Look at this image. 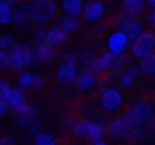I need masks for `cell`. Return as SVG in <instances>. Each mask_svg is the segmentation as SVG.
<instances>
[{
	"label": "cell",
	"instance_id": "1",
	"mask_svg": "<svg viewBox=\"0 0 155 145\" xmlns=\"http://www.w3.org/2000/svg\"><path fill=\"white\" fill-rule=\"evenodd\" d=\"M28 9L30 25L37 28L51 26L59 18V8L53 0H34Z\"/></svg>",
	"mask_w": 155,
	"mask_h": 145
},
{
	"label": "cell",
	"instance_id": "2",
	"mask_svg": "<svg viewBox=\"0 0 155 145\" xmlns=\"http://www.w3.org/2000/svg\"><path fill=\"white\" fill-rule=\"evenodd\" d=\"M122 114L127 119L132 129L138 131H148L154 115L151 104L143 100L125 106Z\"/></svg>",
	"mask_w": 155,
	"mask_h": 145
},
{
	"label": "cell",
	"instance_id": "3",
	"mask_svg": "<svg viewBox=\"0 0 155 145\" xmlns=\"http://www.w3.org/2000/svg\"><path fill=\"white\" fill-rule=\"evenodd\" d=\"M10 71L14 75L24 72L35 61V53L25 45L14 43L9 49Z\"/></svg>",
	"mask_w": 155,
	"mask_h": 145
},
{
	"label": "cell",
	"instance_id": "4",
	"mask_svg": "<svg viewBox=\"0 0 155 145\" xmlns=\"http://www.w3.org/2000/svg\"><path fill=\"white\" fill-rule=\"evenodd\" d=\"M88 100L99 103L101 110L107 113L117 111L122 104L121 93L113 87H101L88 96Z\"/></svg>",
	"mask_w": 155,
	"mask_h": 145
},
{
	"label": "cell",
	"instance_id": "5",
	"mask_svg": "<svg viewBox=\"0 0 155 145\" xmlns=\"http://www.w3.org/2000/svg\"><path fill=\"white\" fill-rule=\"evenodd\" d=\"M48 78L39 73L24 71L18 75L17 81L19 88L23 91L27 97H35L46 87Z\"/></svg>",
	"mask_w": 155,
	"mask_h": 145
},
{
	"label": "cell",
	"instance_id": "6",
	"mask_svg": "<svg viewBox=\"0 0 155 145\" xmlns=\"http://www.w3.org/2000/svg\"><path fill=\"white\" fill-rule=\"evenodd\" d=\"M155 50V34L150 29L141 31L129 50L132 58L142 59Z\"/></svg>",
	"mask_w": 155,
	"mask_h": 145
},
{
	"label": "cell",
	"instance_id": "7",
	"mask_svg": "<svg viewBox=\"0 0 155 145\" xmlns=\"http://www.w3.org/2000/svg\"><path fill=\"white\" fill-rule=\"evenodd\" d=\"M107 135L116 141L131 140L132 128L123 114L113 118L106 125Z\"/></svg>",
	"mask_w": 155,
	"mask_h": 145
},
{
	"label": "cell",
	"instance_id": "8",
	"mask_svg": "<svg viewBox=\"0 0 155 145\" xmlns=\"http://www.w3.org/2000/svg\"><path fill=\"white\" fill-rule=\"evenodd\" d=\"M115 59L116 56L110 50L106 47H103L97 52L96 56L87 67L92 68L97 74L101 72H110L111 74Z\"/></svg>",
	"mask_w": 155,
	"mask_h": 145
},
{
	"label": "cell",
	"instance_id": "9",
	"mask_svg": "<svg viewBox=\"0 0 155 145\" xmlns=\"http://www.w3.org/2000/svg\"><path fill=\"white\" fill-rule=\"evenodd\" d=\"M104 13V2L99 0H90L84 6L79 17L81 24H91L102 19Z\"/></svg>",
	"mask_w": 155,
	"mask_h": 145
},
{
	"label": "cell",
	"instance_id": "10",
	"mask_svg": "<svg viewBox=\"0 0 155 145\" xmlns=\"http://www.w3.org/2000/svg\"><path fill=\"white\" fill-rule=\"evenodd\" d=\"M78 77V71L76 64L65 62L59 65L56 75L54 82L62 86H71Z\"/></svg>",
	"mask_w": 155,
	"mask_h": 145
},
{
	"label": "cell",
	"instance_id": "11",
	"mask_svg": "<svg viewBox=\"0 0 155 145\" xmlns=\"http://www.w3.org/2000/svg\"><path fill=\"white\" fill-rule=\"evenodd\" d=\"M97 81L96 72L90 67H86L83 72L78 76L71 87L76 91L84 92L90 90Z\"/></svg>",
	"mask_w": 155,
	"mask_h": 145
},
{
	"label": "cell",
	"instance_id": "12",
	"mask_svg": "<svg viewBox=\"0 0 155 145\" xmlns=\"http://www.w3.org/2000/svg\"><path fill=\"white\" fill-rule=\"evenodd\" d=\"M123 8L130 13L134 18H143L150 11L147 0H123Z\"/></svg>",
	"mask_w": 155,
	"mask_h": 145
},
{
	"label": "cell",
	"instance_id": "13",
	"mask_svg": "<svg viewBox=\"0 0 155 145\" xmlns=\"http://www.w3.org/2000/svg\"><path fill=\"white\" fill-rule=\"evenodd\" d=\"M71 34L62 29L60 26L47 31V41L51 46L62 50L64 45L69 40Z\"/></svg>",
	"mask_w": 155,
	"mask_h": 145
},
{
	"label": "cell",
	"instance_id": "14",
	"mask_svg": "<svg viewBox=\"0 0 155 145\" xmlns=\"http://www.w3.org/2000/svg\"><path fill=\"white\" fill-rule=\"evenodd\" d=\"M129 45L127 37L123 31H114L109 38V49L115 56L123 54Z\"/></svg>",
	"mask_w": 155,
	"mask_h": 145
},
{
	"label": "cell",
	"instance_id": "15",
	"mask_svg": "<svg viewBox=\"0 0 155 145\" xmlns=\"http://www.w3.org/2000/svg\"><path fill=\"white\" fill-rule=\"evenodd\" d=\"M35 60L39 62H45L55 59L60 54L62 50L56 49L48 43L36 45Z\"/></svg>",
	"mask_w": 155,
	"mask_h": 145
},
{
	"label": "cell",
	"instance_id": "16",
	"mask_svg": "<svg viewBox=\"0 0 155 145\" xmlns=\"http://www.w3.org/2000/svg\"><path fill=\"white\" fill-rule=\"evenodd\" d=\"M106 134H107L106 125L91 122V121L89 122L85 137L88 140L90 144L98 140H103Z\"/></svg>",
	"mask_w": 155,
	"mask_h": 145
},
{
	"label": "cell",
	"instance_id": "17",
	"mask_svg": "<svg viewBox=\"0 0 155 145\" xmlns=\"http://www.w3.org/2000/svg\"><path fill=\"white\" fill-rule=\"evenodd\" d=\"M140 71L144 77H155V50L141 59Z\"/></svg>",
	"mask_w": 155,
	"mask_h": 145
},
{
	"label": "cell",
	"instance_id": "18",
	"mask_svg": "<svg viewBox=\"0 0 155 145\" xmlns=\"http://www.w3.org/2000/svg\"><path fill=\"white\" fill-rule=\"evenodd\" d=\"M15 26L18 29H25L29 22V9L27 5L18 7L12 15Z\"/></svg>",
	"mask_w": 155,
	"mask_h": 145
},
{
	"label": "cell",
	"instance_id": "19",
	"mask_svg": "<svg viewBox=\"0 0 155 145\" xmlns=\"http://www.w3.org/2000/svg\"><path fill=\"white\" fill-rule=\"evenodd\" d=\"M143 28V22L141 18L133 19L130 23L128 25L126 29L123 31V33L126 34L128 39L129 44L133 43L134 40L138 37L141 33Z\"/></svg>",
	"mask_w": 155,
	"mask_h": 145
},
{
	"label": "cell",
	"instance_id": "20",
	"mask_svg": "<svg viewBox=\"0 0 155 145\" xmlns=\"http://www.w3.org/2000/svg\"><path fill=\"white\" fill-rule=\"evenodd\" d=\"M62 7L70 17L79 18L82 14V2L81 0H63Z\"/></svg>",
	"mask_w": 155,
	"mask_h": 145
},
{
	"label": "cell",
	"instance_id": "21",
	"mask_svg": "<svg viewBox=\"0 0 155 145\" xmlns=\"http://www.w3.org/2000/svg\"><path fill=\"white\" fill-rule=\"evenodd\" d=\"M27 101V97L25 93L20 88H13L11 91L9 97L8 99V104L9 108L13 112Z\"/></svg>",
	"mask_w": 155,
	"mask_h": 145
},
{
	"label": "cell",
	"instance_id": "22",
	"mask_svg": "<svg viewBox=\"0 0 155 145\" xmlns=\"http://www.w3.org/2000/svg\"><path fill=\"white\" fill-rule=\"evenodd\" d=\"M139 79L135 78L129 74L126 71L119 73L117 77V82L120 87L123 90L130 91L138 85Z\"/></svg>",
	"mask_w": 155,
	"mask_h": 145
},
{
	"label": "cell",
	"instance_id": "23",
	"mask_svg": "<svg viewBox=\"0 0 155 145\" xmlns=\"http://www.w3.org/2000/svg\"><path fill=\"white\" fill-rule=\"evenodd\" d=\"M36 118V111L33 107L29 111L25 113L15 114L14 123L18 127H24L29 125L34 122Z\"/></svg>",
	"mask_w": 155,
	"mask_h": 145
},
{
	"label": "cell",
	"instance_id": "24",
	"mask_svg": "<svg viewBox=\"0 0 155 145\" xmlns=\"http://www.w3.org/2000/svg\"><path fill=\"white\" fill-rule=\"evenodd\" d=\"M81 24L79 19L78 20L77 18L68 17L62 19L60 27L69 34H74L79 31Z\"/></svg>",
	"mask_w": 155,
	"mask_h": 145
},
{
	"label": "cell",
	"instance_id": "25",
	"mask_svg": "<svg viewBox=\"0 0 155 145\" xmlns=\"http://www.w3.org/2000/svg\"><path fill=\"white\" fill-rule=\"evenodd\" d=\"M12 10L10 3L5 0H0V25H5L12 20Z\"/></svg>",
	"mask_w": 155,
	"mask_h": 145
},
{
	"label": "cell",
	"instance_id": "26",
	"mask_svg": "<svg viewBox=\"0 0 155 145\" xmlns=\"http://www.w3.org/2000/svg\"><path fill=\"white\" fill-rule=\"evenodd\" d=\"M34 145H58V139L49 133L39 132L34 136Z\"/></svg>",
	"mask_w": 155,
	"mask_h": 145
},
{
	"label": "cell",
	"instance_id": "27",
	"mask_svg": "<svg viewBox=\"0 0 155 145\" xmlns=\"http://www.w3.org/2000/svg\"><path fill=\"white\" fill-rule=\"evenodd\" d=\"M12 90V88L10 87L8 80L0 77V102L8 101Z\"/></svg>",
	"mask_w": 155,
	"mask_h": 145
},
{
	"label": "cell",
	"instance_id": "28",
	"mask_svg": "<svg viewBox=\"0 0 155 145\" xmlns=\"http://www.w3.org/2000/svg\"><path fill=\"white\" fill-rule=\"evenodd\" d=\"M14 44V39L12 36L9 34H5L0 37V49H10Z\"/></svg>",
	"mask_w": 155,
	"mask_h": 145
},
{
	"label": "cell",
	"instance_id": "29",
	"mask_svg": "<svg viewBox=\"0 0 155 145\" xmlns=\"http://www.w3.org/2000/svg\"><path fill=\"white\" fill-rule=\"evenodd\" d=\"M141 100L147 101L150 104H155V90L143 92L141 95Z\"/></svg>",
	"mask_w": 155,
	"mask_h": 145
},
{
	"label": "cell",
	"instance_id": "30",
	"mask_svg": "<svg viewBox=\"0 0 155 145\" xmlns=\"http://www.w3.org/2000/svg\"><path fill=\"white\" fill-rule=\"evenodd\" d=\"M41 129V125L38 123H34L32 125H30V127L28 129V132L27 134L29 137L31 136H35L36 134H38Z\"/></svg>",
	"mask_w": 155,
	"mask_h": 145
},
{
	"label": "cell",
	"instance_id": "31",
	"mask_svg": "<svg viewBox=\"0 0 155 145\" xmlns=\"http://www.w3.org/2000/svg\"><path fill=\"white\" fill-rule=\"evenodd\" d=\"M0 145H13V139L9 134H2L0 137Z\"/></svg>",
	"mask_w": 155,
	"mask_h": 145
},
{
	"label": "cell",
	"instance_id": "32",
	"mask_svg": "<svg viewBox=\"0 0 155 145\" xmlns=\"http://www.w3.org/2000/svg\"><path fill=\"white\" fill-rule=\"evenodd\" d=\"M9 110V105L7 101H2L0 102V117H2L7 113Z\"/></svg>",
	"mask_w": 155,
	"mask_h": 145
},
{
	"label": "cell",
	"instance_id": "33",
	"mask_svg": "<svg viewBox=\"0 0 155 145\" xmlns=\"http://www.w3.org/2000/svg\"><path fill=\"white\" fill-rule=\"evenodd\" d=\"M150 31H153L155 34V8H153L151 15L149 18V28Z\"/></svg>",
	"mask_w": 155,
	"mask_h": 145
},
{
	"label": "cell",
	"instance_id": "34",
	"mask_svg": "<svg viewBox=\"0 0 155 145\" xmlns=\"http://www.w3.org/2000/svg\"><path fill=\"white\" fill-rule=\"evenodd\" d=\"M147 5L150 10L155 8V0H147Z\"/></svg>",
	"mask_w": 155,
	"mask_h": 145
},
{
	"label": "cell",
	"instance_id": "35",
	"mask_svg": "<svg viewBox=\"0 0 155 145\" xmlns=\"http://www.w3.org/2000/svg\"><path fill=\"white\" fill-rule=\"evenodd\" d=\"M91 145H109V144L107 143V142L104 141V140H98V141L94 142V143H91Z\"/></svg>",
	"mask_w": 155,
	"mask_h": 145
},
{
	"label": "cell",
	"instance_id": "36",
	"mask_svg": "<svg viewBox=\"0 0 155 145\" xmlns=\"http://www.w3.org/2000/svg\"><path fill=\"white\" fill-rule=\"evenodd\" d=\"M7 2H8L10 3H18V2H25V0H5Z\"/></svg>",
	"mask_w": 155,
	"mask_h": 145
},
{
	"label": "cell",
	"instance_id": "37",
	"mask_svg": "<svg viewBox=\"0 0 155 145\" xmlns=\"http://www.w3.org/2000/svg\"><path fill=\"white\" fill-rule=\"evenodd\" d=\"M150 131H152V137H151V140H152V143L153 145H155V129H150Z\"/></svg>",
	"mask_w": 155,
	"mask_h": 145
}]
</instances>
